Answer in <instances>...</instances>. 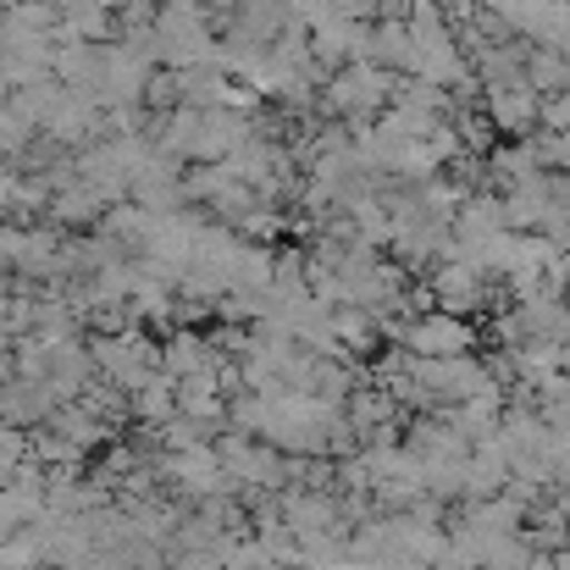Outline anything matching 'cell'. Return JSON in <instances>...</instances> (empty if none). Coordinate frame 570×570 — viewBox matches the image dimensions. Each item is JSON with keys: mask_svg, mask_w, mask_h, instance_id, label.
Masks as SVG:
<instances>
[{"mask_svg": "<svg viewBox=\"0 0 570 570\" xmlns=\"http://www.w3.org/2000/svg\"><path fill=\"white\" fill-rule=\"evenodd\" d=\"M476 111L488 117L493 134H504V139H532V134H538V111H543V100H538L527 83H504V89H482Z\"/></svg>", "mask_w": 570, "mask_h": 570, "instance_id": "7a4b0ae2", "label": "cell"}, {"mask_svg": "<svg viewBox=\"0 0 570 570\" xmlns=\"http://www.w3.org/2000/svg\"><path fill=\"white\" fill-rule=\"evenodd\" d=\"M521 83H527L538 100H549V95H566V89H570V56L549 50V45H527Z\"/></svg>", "mask_w": 570, "mask_h": 570, "instance_id": "ba28073f", "label": "cell"}, {"mask_svg": "<svg viewBox=\"0 0 570 570\" xmlns=\"http://www.w3.org/2000/svg\"><path fill=\"white\" fill-rule=\"evenodd\" d=\"M476 6H482V11H499V17H504V11H510L515 0H476Z\"/></svg>", "mask_w": 570, "mask_h": 570, "instance_id": "30bf717a", "label": "cell"}, {"mask_svg": "<svg viewBox=\"0 0 570 570\" xmlns=\"http://www.w3.org/2000/svg\"><path fill=\"white\" fill-rule=\"evenodd\" d=\"M366 61L393 72V78H410L415 72V45H410V28L404 22H372V39H366Z\"/></svg>", "mask_w": 570, "mask_h": 570, "instance_id": "52a82bcc", "label": "cell"}, {"mask_svg": "<svg viewBox=\"0 0 570 570\" xmlns=\"http://www.w3.org/2000/svg\"><path fill=\"white\" fill-rule=\"evenodd\" d=\"M56 39H83V45H111L117 39V11L100 0H72L56 22Z\"/></svg>", "mask_w": 570, "mask_h": 570, "instance_id": "8992f818", "label": "cell"}, {"mask_svg": "<svg viewBox=\"0 0 570 570\" xmlns=\"http://www.w3.org/2000/svg\"><path fill=\"white\" fill-rule=\"evenodd\" d=\"M0 100H6V89H0Z\"/></svg>", "mask_w": 570, "mask_h": 570, "instance_id": "7c38bea8", "label": "cell"}, {"mask_svg": "<svg viewBox=\"0 0 570 570\" xmlns=\"http://www.w3.org/2000/svg\"><path fill=\"white\" fill-rule=\"evenodd\" d=\"M89 361L117 382V387H128V393H139L145 382L161 377V350H156L150 338H139V333H117V338L89 344Z\"/></svg>", "mask_w": 570, "mask_h": 570, "instance_id": "6da1fadb", "label": "cell"}, {"mask_svg": "<svg viewBox=\"0 0 570 570\" xmlns=\"http://www.w3.org/2000/svg\"><path fill=\"white\" fill-rule=\"evenodd\" d=\"M50 50L56 39H22V45H0V89H28L50 78Z\"/></svg>", "mask_w": 570, "mask_h": 570, "instance_id": "5b68a950", "label": "cell"}, {"mask_svg": "<svg viewBox=\"0 0 570 570\" xmlns=\"http://www.w3.org/2000/svg\"><path fill=\"white\" fill-rule=\"evenodd\" d=\"M566 56H570V39H566Z\"/></svg>", "mask_w": 570, "mask_h": 570, "instance_id": "8fae6325", "label": "cell"}, {"mask_svg": "<svg viewBox=\"0 0 570 570\" xmlns=\"http://www.w3.org/2000/svg\"><path fill=\"white\" fill-rule=\"evenodd\" d=\"M538 128H543V134H570V89H566V95H549V100H543Z\"/></svg>", "mask_w": 570, "mask_h": 570, "instance_id": "9c48e42d", "label": "cell"}, {"mask_svg": "<svg viewBox=\"0 0 570 570\" xmlns=\"http://www.w3.org/2000/svg\"><path fill=\"white\" fill-rule=\"evenodd\" d=\"M404 344L415 361H454V355H471V327L460 316H421L404 327Z\"/></svg>", "mask_w": 570, "mask_h": 570, "instance_id": "277c9868", "label": "cell"}, {"mask_svg": "<svg viewBox=\"0 0 570 570\" xmlns=\"http://www.w3.org/2000/svg\"><path fill=\"white\" fill-rule=\"evenodd\" d=\"M432 294H438L443 316H465V311H476L488 299V272L476 261H465V255H449L438 266V277H432Z\"/></svg>", "mask_w": 570, "mask_h": 570, "instance_id": "3957f363", "label": "cell"}]
</instances>
